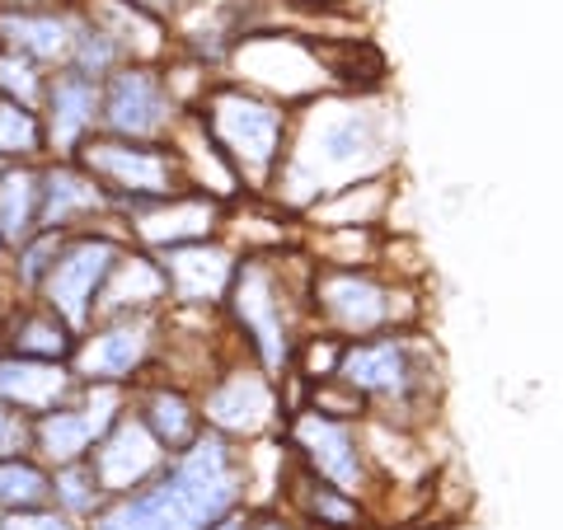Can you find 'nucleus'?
<instances>
[{
  "label": "nucleus",
  "instance_id": "nucleus-1",
  "mask_svg": "<svg viewBox=\"0 0 563 530\" xmlns=\"http://www.w3.org/2000/svg\"><path fill=\"white\" fill-rule=\"evenodd\" d=\"M395 118L366 95H314L287 122V146L273 169L277 202L306 211L324 192L390 174L395 165Z\"/></svg>",
  "mask_w": 563,
  "mask_h": 530
},
{
  "label": "nucleus",
  "instance_id": "nucleus-2",
  "mask_svg": "<svg viewBox=\"0 0 563 530\" xmlns=\"http://www.w3.org/2000/svg\"><path fill=\"white\" fill-rule=\"evenodd\" d=\"M244 503V465L231 437L202 428L151 484L109 498L85 530H202Z\"/></svg>",
  "mask_w": 563,
  "mask_h": 530
},
{
  "label": "nucleus",
  "instance_id": "nucleus-3",
  "mask_svg": "<svg viewBox=\"0 0 563 530\" xmlns=\"http://www.w3.org/2000/svg\"><path fill=\"white\" fill-rule=\"evenodd\" d=\"M306 263L310 258H291L282 250H254L235 263L231 291L221 300L235 333L250 343L254 362L268 371V376H282V371L291 366L296 343H301L296 314L310 310V277H301L296 287H291V277L301 273Z\"/></svg>",
  "mask_w": 563,
  "mask_h": 530
},
{
  "label": "nucleus",
  "instance_id": "nucleus-4",
  "mask_svg": "<svg viewBox=\"0 0 563 530\" xmlns=\"http://www.w3.org/2000/svg\"><path fill=\"white\" fill-rule=\"evenodd\" d=\"M192 118L207 132V141L221 151V161L231 165V174L240 184H250L254 192H263L273 184V169L282 161V146H287V122L291 109L277 103L268 95L250 90V85L235 80H211L207 95L192 103Z\"/></svg>",
  "mask_w": 563,
  "mask_h": 530
},
{
  "label": "nucleus",
  "instance_id": "nucleus-5",
  "mask_svg": "<svg viewBox=\"0 0 563 530\" xmlns=\"http://www.w3.org/2000/svg\"><path fill=\"white\" fill-rule=\"evenodd\" d=\"M428 343L418 333H404V329H385L372 333V339H352L343 343V357H339V376L352 395L366 399V413L390 418L395 409H413V404H428L432 399V385L437 376H428Z\"/></svg>",
  "mask_w": 563,
  "mask_h": 530
},
{
  "label": "nucleus",
  "instance_id": "nucleus-6",
  "mask_svg": "<svg viewBox=\"0 0 563 530\" xmlns=\"http://www.w3.org/2000/svg\"><path fill=\"white\" fill-rule=\"evenodd\" d=\"M409 291L395 281H380L372 268H320L310 273V314L333 339H372L385 329H404V306Z\"/></svg>",
  "mask_w": 563,
  "mask_h": 530
},
{
  "label": "nucleus",
  "instance_id": "nucleus-7",
  "mask_svg": "<svg viewBox=\"0 0 563 530\" xmlns=\"http://www.w3.org/2000/svg\"><path fill=\"white\" fill-rule=\"evenodd\" d=\"M70 161H80L95 174V184L113 198V211L132 207V202L169 198V192L188 188L184 165H179V155H174L169 141H122V136L95 132Z\"/></svg>",
  "mask_w": 563,
  "mask_h": 530
},
{
  "label": "nucleus",
  "instance_id": "nucleus-8",
  "mask_svg": "<svg viewBox=\"0 0 563 530\" xmlns=\"http://www.w3.org/2000/svg\"><path fill=\"white\" fill-rule=\"evenodd\" d=\"M122 244H128L122 231H70L62 240L57 258H52V268L43 273L33 300H43L70 333H85L95 324L99 287H103V277H109V268L118 263Z\"/></svg>",
  "mask_w": 563,
  "mask_h": 530
},
{
  "label": "nucleus",
  "instance_id": "nucleus-9",
  "mask_svg": "<svg viewBox=\"0 0 563 530\" xmlns=\"http://www.w3.org/2000/svg\"><path fill=\"white\" fill-rule=\"evenodd\" d=\"M184 103L155 62H122L99 80V132L122 141H169Z\"/></svg>",
  "mask_w": 563,
  "mask_h": 530
},
{
  "label": "nucleus",
  "instance_id": "nucleus-10",
  "mask_svg": "<svg viewBox=\"0 0 563 530\" xmlns=\"http://www.w3.org/2000/svg\"><path fill=\"white\" fill-rule=\"evenodd\" d=\"M282 437H287L296 465H306L314 479L343 488V493H352V498H362V503L372 498L376 474H372V461H366V451H362L357 422L329 418L320 409H296Z\"/></svg>",
  "mask_w": 563,
  "mask_h": 530
},
{
  "label": "nucleus",
  "instance_id": "nucleus-11",
  "mask_svg": "<svg viewBox=\"0 0 563 530\" xmlns=\"http://www.w3.org/2000/svg\"><path fill=\"white\" fill-rule=\"evenodd\" d=\"M155 347H161V314H109L76 333L66 366L76 371V380L132 385L155 366Z\"/></svg>",
  "mask_w": 563,
  "mask_h": 530
},
{
  "label": "nucleus",
  "instance_id": "nucleus-12",
  "mask_svg": "<svg viewBox=\"0 0 563 530\" xmlns=\"http://www.w3.org/2000/svg\"><path fill=\"white\" fill-rule=\"evenodd\" d=\"M198 413H202V428L231 437V441H254V437H268L282 428V395H277V380L254 366H217L207 380V390L198 395Z\"/></svg>",
  "mask_w": 563,
  "mask_h": 530
},
{
  "label": "nucleus",
  "instance_id": "nucleus-13",
  "mask_svg": "<svg viewBox=\"0 0 563 530\" xmlns=\"http://www.w3.org/2000/svg\"><path fill=\"white\" fill-rule=\"evenodd\" d=\"M118 221L128 225V244H136V250H146V254H161L169 244L211 240L225 225V202L207 198L198 188H179V192H169V198L122 207Z\"/></svg>",
  "mask_w": 563,
  "mask_h": 530
},
{
  "label": "nucleus",
  "instance_id": "nucleus-14",
  "mask_svg": "<svg viewBox=\"0 0 563 530\" xmlns=\"http://www.w3.org/2000/svg\"><path fill=\"white\" fill-rule=\"evenodd\" d=\"M85 461H90L99 488L109 493V498H118V493H132L141 484H151L155 474L165 470L169 451L155 441V432L132 409H122L109 428L99 432V441L90 446Z\"/></svg>",
  "mask_w": 563,
  "mask_h": 530
},
{
  "label": "nucleus",
  "instance_id": "nucleus-15",
  "mask_svg": "<svg viewBox=\"0 0 563 530\" xmlns=\"http://www.w3.org/2000/svg\"><path fill=\"white\" fill-rule=\"evenodd\" d=\"M169 287V306L184 310H221L225 291H231L235 263L240 254L225 240H188V244H169V250L155 254Z\"/></svg>",
  "mask_w": 563,
  "mask_h": 530
},
{
  "label": "nucleus",
  "instance_id": "nucleus-16",
  "mask_svg": "<svg viewBox=\"0 0 563 530\" xmlns=\"http://www.w3.org/2000/svg\"><path fill=\"white\" fill-rule=\"evenodd\" d=\"M38 122L52 161H70L99 132V80L80 76L76 66H52L43 85Z\"/></svg>",
  "mask_w": 563,
  "mask_h": 530
},
{
  "label": "nucleus",
  "instance_id": "nucleus-17",
  "mask_svg": "<svg viewBox=\"0 0 563 530\" xmlns=\"http://www.w3.org/2000/svg\"><path fill=\"white\" fill-rule=\"evenodd\" d=\"M118 217L113 198L95 184L80 161H43L38 165V231H95V221Z\"/></svg>",
  "mask_w": 563,
  "mask_h": 530
},
{
  "label": "nucleus",
  "instance_id": "nucleus-18",
  "mask_svg": "<svg viewBox=\"0 0 563 530\" xmlns=\"http://www.w3.org/2000/svg\"><path fill=\"white\" fill-rule=\"evenodd\" d=\"M169 310V287L155 254L136 250V244H122L118 263L109 268L95 300V320H109V314H161Z\"/></svg>",
  "mask_w": 563,
  "mask_h": 530
},
{
  "label": "nucleus",
  "instance_id": "nucleus-19",
  "mask_svg": "<svg viewBox=\"0 0 563 530\" xmlns=\"http://www.w3.org/2000/svg\"><path fill=\"white\" fill-rule=\"evenodd\" d=\"M80 380L66 362H38V357H14V352H0V404L20 409L29 418H38L57 404L76 399Z\"/></svg>",
  "mask_w": 563,
  "mask_h": 530
},
{
  "label": "nucleus",
  "instance_id": "nucleus-20",
  "mask_svg": "<svg viewBox=\"0 0 563 530\" xmlns=\"http://www.w3.org/2000/svg\"><path fill=\"white\" fill-rule=\"evenodd\" d=\"M76 20H80L76 10H47V5L0 10V47L20 52V57L38 66H66Z\"/></svg>",
  "mask_w": 563,
  "mask_h": 530
},
{
  "label": "nucleus",
  "instance_id": "nucleus-21",
  "mask_svg": "<svg viewBox=\"0 0 563 530\" xmlns=\"http://www.w3.org/2000/svg\"><path fill=\"white\" fill-rule=\"evenodd\" d=\"M136 390L128 395V409L146 422V428L155 432V441L174 455V451H184L192 437L202 432V413H198V399H192L179 380H151V376H141L132 380Z\"/></svg>",
  "mask_w": 563,
  "mask_h": 530
},
{
  "label": "nucleus",
  "instance_id": "nucleus-22",
  "mask_svg": "<svg viewBox=\"0 0 563 530\" xmlns=\"http://www.w3.org/2000/svg\"><path fill=\"white\" fill-rule=\"evenodd\" d=\"M291 461H296V455H291ZM282 498L291 503V517H301L314 530H372V511H366L362 498H352V493L314 479L306 465H296L287 474Z\"/></svg>",
  "mask_w": 563,
  "mask_h": 530
},
{
  "label": "nucleus",
  "instance_id": "nucleus-23",
  "mask_svg": "<svg viewBox=\"0 0 563 530\" xmlns=\"http://www.w3.org/2000/svg\"><path fill=\"white\" fill-rule=\"evenodd\" d=\"M90 24H99L109 38L118 43L122 62H155L169 52V29L165 20H155V14L136 10L132 0H90V5L80 10Z\"/></svg>",
  "mask_w": 563,
  "mask_h": 530
},
{
  "label": "nucleus",
  "instance_id": "nucleus-24",
  "mask_svg": "<svg viewBox=\"0 0 563 530\" xmlns=\"http://www.w3.org/2000/svg\"><path fill=\"white\" fill-rule=\"evenodd\" d=\"M76 333H70L43 300H24L20 310L5 314V333H0V352L14 357H38V362H70Z\"/></svg>",
  "mask_w": 563,
  "mask_h": 530
},
{
  "label": "nucleus",
  "instance_id": "nucleus-25",
  "mask_svg": "<svg viewBox=\"0 0 563 530\" xmlns=\"http://www.w3.org/2000/svg\"><path fill=\"white\" fill-rule=\"evenodd\" d=\"M306 211L314 225H376L385 211H390V174L343 184V188L324 192L320 202H310Z\"/></svg>",
  "mask_w": 563,
  "mask_h": 530
},
{
  "label": "nucleus",
  "instance_id": "nucleus-26",
  "mask_svg": "<svg viewBox=\"0 0 563 530\" xmlns=\"http://www.w3.org/2000/svg\"><path fill=\"white\" fill-rule=\"evenodd\" d=\"M38 231V161H14L0 169V240L5 250Z\"/></svg>",
  "mask_w": 563,
  "mask_h": 530
},
{
  "label": "nucleus",
  "instance_id": "nucleus-27",
  "mask_svg": "<svg viewBox=\"0 0 563 530\" xmlns=\"http://www.w3.org/2000/svg\"><path fill=\"white\" fill-rule=\"evenodd\" d=\"M52 503V470L33 451L0 461V511H24Z\"/></svg>",
  "mask_w": 563,
  "mask_h": 530
},
{
  "label": "nucleus",
  "instance_id": "nucleus-28",
  "mask_svg": "<svg viewBox=\"0 0 563 530\" xmlns=\"http://www.w3.org/2000/svg\"><path fill=\"white\" fill-rule=\"evenodd\" d=\"M103 503H109V493L99 488L90 461H70L52 470V507L57 511H66L76 521H90Z\"/></svg>",
  "mask_w": 563,
  "mask_h": 530
},
{
  "label": "nucleus",
  "instance_id": "nucleus-29",
  "mask_svg": "<svg viewBox=\"0 0 563 530\" xmlns=\"http://www.w3.org/2000/svg\"><path fill=\"white\" fill-rule=\"evenodd\" d=\"M47 146H43V122L33 109L14 99H0V165H14V161H43Z\"/></svg>",
  "mask_w": 563,
  "mask_h": 530
},
{
  "label": "nucleus",
  "instance_id": "nucleus-30",
  "mask_svg": "<svg viewBox=\"0 0 563 530\" xmlns=\"http://www.w3.org/2000/svg\"><path fill=\"white\" fill-rule=\"evenodd\" d=\"M80 14V10H76ZM66 66H76L80 76H90V80H103L109 70H118L122 66V52H118V43L103 33L99 24H90L80 14L76 20V38H70V57H66Z\"/></svg>",
  "mask_w": 563,
  "mask_h": 530
},
{
  "label": "nucleus",
  "instance_id": "nucleus-31",
  "mask_svg": "<svg viewBox=\"0 0 563 530\" xmlns=\"http://www.w3.org/2000/svg\"><path fill=\"white\" fill-rule=\"evenodd\" d=\"M62 240H66L62 231H33L24 244H14L10 250V277H14V287H20L24 296L38 291V281L52 268V258H57Z\"/></svg>",
  "mask_w": 563,
  "mask_h": 530
},
{
  "label": "nucleus",
  "instance_id": "nucleus-32",
  "mask_svg": "<svg viewBox=\"0 0 563 530\" xmlns=\"http://www.w3.org/2000/svg\"><path fill=\"white\" fill-rule=\"evenodd\" d=\"M43 85H47V70L38 62H29V57H20V52L0 47V99H14V103H24V109L38 113Z\"/></svg>",
  "mask_w": 563,
  "mask_h": 530
},
{
  "label": "nucleus",
  "instance_id": "nucleus-33",
  "mask_svg": "<svg viewBox=\"0 0 563 530\" xmlns=\"http://www.w3.org/2000/svg\"><path fill=\"white\" fill-rule=\"evenodd\" d=\"M0 530H85V521L43 503V507H24V511H0Z\"/></svg>",
  "mask_w": 563,
  "mask_h": 530
},
{
  "label": "nucleus",
  "instance_id": "nucleus-34",
  "mask_svg": "<svg viewBox=\"0 0 563 530\" xmlns=\"http://www.w3.org/2000/svg\"><path fill=\"white\" fill-rule=\"evenodd\" d=\"M29 432H33V418L20 413V409H10V404H0V461L29 451Z\"/></svg>",
  "mask_w": 563,
  "mask_h": 530
},
{
  "label": "nucleus",
  "instance_id": "nucleus-35",
  "mask_svg": "<svg viewBox=\"0 0 563 530\" xmlns=\"http://www.w3.org/2000/svg\"><path fill=\"white\" fill-rule=\"evenodd\" d=\"M250 530H314V526H306L301 517H291V511H282V507H263V511H254Z\"/></svg>",
  "mask_w": 563,
  "mask_h": 530
},
{
  "label": "nucleus",
  "instance_id": "nucleus-36",
  "mask_svg": "<svg viewBox=\"0 0 563 530\" xmlns=\"http://www.w3.org/2000/svg\"><path fill=\"white\" fill-rule=\"evenodd\" d=\"M136 10H146L155 14V20H174V14H188V10H198L202 0H132Z\"/></svg>",
  "mask_w": 563,
  "mask_h": 530
},
{
  "label": "nucleus",
  "instance_id": "nucleus-37",
  "mask_svg": "<svg viewBox=\"0 0 563 530\" xmlns=\"http://www.w3.org/2000/svg\"><path fill=\"white\" fill-rule=\"evenodd\" d=\"M250 526H254V511L240 503V507H231V511H221L217 521H207L202 530H250Z\"/></svg>",
  "mask_w": 563,
  "mask_h": 530
},
{
  "label": "nucleus",
  "instance_id": "nucleus-38",
  "mask_svg": "<svg viewBox=\"0 0 563 530\" xmlns=\"http://www.w3.org/2000/svg\"><path fill=\"white\" fill-rule=\"evenodd\" d=\"M10 258V250H5V240H0V263H5Z\"/></svg>",
  "mask_w": 563,
  "mask_h": 530
},
{
  "label": "nucleus",
  "instance_id": "nucleus-39",
  "mask_svg": "<svg viewBox=\"0 0 563 530\" xmlns=\"http://www.w3.org/2000/svg\"><path fill=\"white\" fill-rule=\"evenodd\" d=\"M0 333H5V310H0Z\"/></svg>",
  "mask_w": 563,
  "mask_h": 530
},
{
  "label": "nucleus",
  "instance_id": "nucleus-40",
  "mask_svg": "<svg viewBox=\"0 0 563 530\" xmlns=\"http://www.w3.org/2000/svg\"><path fill=\"white\" fill-rule=\"evenodd\" d=\"M320 5H333V0H320Z\"/></svg>",
  "mask_w": 563,
  "mask_h": 530
}]
</instances>
